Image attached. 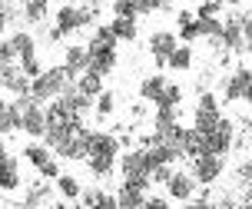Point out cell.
Segmentation results:
<instances>
[{"label": "cell", "mask_w": 252, "mask_h": 209, "mask_svg": "<svg viewBox=\"0 0 252 209\" xmlns=\"http://www.w3.org/2000/svg\"><path fill=\"white\" fill-rule=\"evenodd\" d=\"M143 203H146V189H136V186H123V183H120L116 209H139Z\"/></svg>", "instance_id": "e0dca14e"}, {"label": "cell", "mask_w": 252, "mask_h": 209, "mask_svg": "<svg viewBox=\"0 0 252 209\" xmlns=\"http://www.w3.org/2000/svg\"><path fill=\"white\" fill-rule=\"evenodd\" d=\"M163 186L169 193V199H176V203H192V196H196V179L183 170H173Z\"/></svg>", "instance_id": "8fae6325"}, {"label": "cell", "mask_w": 252, "mask_h": 209, "mask_svg": "<svg viewBox=\"0 0 252 209\" xmlns=\"http://www.w3.org/2000/svg\"><path fill=\"white\" fill-rule=\"evenodd\" d=\"M20 163H17V156H10V153H3L0 156V189L3 193H13V189H20Z\"/></svg>", "instance_id": "5bb4252c"}, {"label": "cell", "mask_w": 252, "mask_h": 209, "mask_svg": "<svg viewBox=\"0 0 252 209\" xmlns=\"http://www.w3.org/2000/svg\"><path fill=\"white\" fill-rule=\"evenodd\" d=\"M110 30H113L116 40H126V43H133L136 40V17H113V24H106Z\"/></svg>", "instance_id": "ffe728a7"}, {"label": "cell", "mask_w": 252, "mask_h": 209, "mask_svg": "<svg viewBox=\"0 0 252 209\" xmlns=\"http://www.w3.org/2000/svg\"><path fill=\"white\" fill-rule=\"evenodd\" d=\"M24 156H27V163H30L33 170H40L47 160H53V149L47 146V143H30V146L24 149Z\"/></svg>", "instance_id": "603a6c76"}, {"label": "cell", "mask_w": 252, "mask_h": 209, "mask_svg": "<svg viewBox=\"0 0 252 209\" xmlns=\"http://www.w3.org/2000/svg\"><path fill=\"white\" fill-rule=\"evenodd\" d=\"M7 24H10V17H7V13L0 10V34H3V30H7Z\"/></svg>", "instance_id": "ab89813d"}, {"label": "cell", "mask_w": 252, "mask_h": 209, "mask_svg": "<svg viewBox=\"0 0 252 209\" xmlns=\"http://www.w3.org/2000/svg\"><path fill=\"white\" fill-rule=\"evenodd\" d=\"M173 3H176V0H163V7H173Z\"/></svg>", "instance_id": "60d3db41"}, {"label": "cell", "mask_w": 252, "mask_h": 209, "mask_svg": "<svg viewBox=\"0 0 252 209\" xmlns=\"http://www.w3.org/2000/svg\"><path fill=\"white\" fill-rule=\"evenodd\" d=\"M189 176L196 179V186H213L222 173H226V156L219 153H199V156H189Z\"/></svg>", "instance_id": "8992f818"}, {"label": "cell", "mask_w": 252, "mask_h": 209, "mask_svg": "<svg viewBox=\"0 0 252 209\" xmlns=\"http://www.w3.org/2000/svg\"><path fill=\"white\" fill-rule=\"evenodd\" d=\"M83 160H87L90 173L96 179H106L116 166V156H120V136L103 133V130H87L83 126Z\"/></svg>", "instance_id": "6da1fadb"}, {"label": "cell", "mask_w": 252, "mask_h": 209, "mask_svg": "<svg viewBox=\"0 0 252 209\" xmlns=\"http://www.w3.org/2000/svg\"><path fill=\"white\" fill-rule=\"evenodd\" d=\"M113 13L116 17H139L136 13V0H113Z\"/></svg>", "instance_id": "1f68e13d"}, {"label": "cell", "mask_w": 252, "mask_h": 209, "mask_svg": "<svg viewBox=\"0 0 252 209\" xmlns=\"http://www.w3.org/2000/svg\"><path fill=\"white\" fill-rule=\"evenodd\" d=\"M0 90H7V93H13V97L30 93V76L20 70V63H7V67H0Z\"/></svg>", "instance_id": "7c38bea8"}, {"label": "cell", "mask_w": 252, "mask_h": 209, "mask_svg": "<svg viewBox=\"0 0 252 209\" xmlns=\"http://www.w3.org/2000/svg\"><path fill=\"white\" fill-rule=\"evenodd\" d=\"M219 116H222L219 100H216L209 90H202V93H199V103H196V113H192V130L206 133V130H213V126L219 123Z\"/></svg>", "instance_id": "30bf717a"}, {"label": "cell", "mask_w": 252, "mask_h": 209, "mask_svg": "<svg viewBox=\"0 0 252 209\" xmlns=\"http://www.w3.org/2000/svg\"><path fill=\"white\" fill-rule=\"evenodd\" d=\"M179 103H183V86H179V83H169V80H166L163 93L156 97V103H153V106H179Z\"/></svg>", "instance_id": "83f0119b"}, {"label": "cell", "mask_w": 252, "mask_h": 209, "mask_svg": "<svg viewBox=\"0 0 252 209\" xmlns=\"http://www.w3.org/2000/svg\"><path fill=\"white\" fill-rule=\"evenodd\" d=\"M196 30H199V37H206V40H219V30H222L219 13H213V17H196Z\"/></svg>", "instance_id": "d4e9b609"}, {"label": "cell", "mask_w": 252, "mask_h": 209, "mask_svg": "<svg viewBox=\"0 0 252 209\" xmlns=\"http://www.w3.org/2000/svg\"><path fill=\"white\" fill-rule=\"evenodd\" d=\"M120 160V176H123V186H136V189H150V160H146V149H126V156H116Z\"/></svg>", "instance_id": "5b68a950"}, {"label": "cell", "mask_w": 252, "mask_h": 209, "mask_svg": "<svg viewBox=\"0 0 252 209\" xmlns=\"http://www.w3.org/2000/svg\"><path fill=\"white\" fill-rule=\"evenodd\" d=\"M17 63H20V70H24L27 76H37L40 70H43V63H40L37 57H27V60H17Z\"/></svg>", "instance_id": "e575fe53"}, {"label": "cell", "mask_w": 252, "mask_h": 209, "mask_svg": "<svg viewBox=\"0 0 252 209\" xmlns=\"http://www.w3.org/2000/svg\"><path fill=\"white\" fill-rule=\"evenodd\" d=\"M27 206H37V203H50V186L47 183H37L30 193H27V199H24Z\"/></svg>", "instance_id": "f546056e"}, {"label": "cell", "mask_w": 252, "mask_h": 209, "mask_svg": "<svg viewBox=\"0 0 252 209\" xmlns=\"http://www.w3.org/2000/svg\"><path fill=\"white\" fill-rule=\"evenodd\" d=\"M10 47H13V53H17V60L37 57V40H33V34H27V30H17V34H13Z\"/></svg>", "instance_id": "ac0fdd59"}, {"label": "cell", "mask_w": 252, "mask_h": 209, "mask_svg": "<svg viewBox=\"0 0 252 209\" xmlns=\"http://www.w3.org/2000/svg\"><path fill=\"white\" fill-rule=\"evenodd\" d=\"M63 67H66V73L76 80V73H83L87 70V47H66L63 50Z\"/></svg>", "instance_id": "2e32d148"}, {"label": "cell", "mask_w": 252, "mask_h": 209, "mask_svg": "<svg viewBox=\"0 0 252 209\" xmlns=\"http://www.w3.org/2000/svg\"><path fill=\"white\" fill-rule=\"evenodd\" d=\"M232 143H236V123L229 116H219V123L202 133V153L226 156V153H232Z\"/></svg>", "instance_id": "52a82bcc"}, {"label": "cell", "mask_w": 252, "mask_h": 209, "mask_svg": "<svg viewBox=\"0 0 252 209\" xmlns=\"http://www.w3.org/2000/svg\"><path fill=\"white\" fill-rule=\"evenodd\" d=\"M222 10V3L219 0H202L199 7H196V17H213V13Z\"/></svg>", "instance_id": "836d02e7"}, {"label": "cell", "mask_w": 252, "mask_h": 209, "mask_svg": "<svg viewBox=\"0 0 252 209\" xmlns=\"http://www.w3.org/2000/svg\"><path fill=\"white\" fill-rule=\"evenodd\" d=\"M179 40L173 30H156V34H150V57L156 67H166V57H169V50L176 47Z\"/></svg>", "instance_id": "4fadbf2b"}, {"label": "cell", "mask_w": 252, "mask_h": 209, "mask_svg": "<svg viewBox=\"0 0 252 209\" xmlns=\"http://www.w3.org/2000/svg\"><path fill=\"white\" fill-rule=\"evenodd\" d=\"M93 100H96V103H93V110H96V116H100V120H106V116L116 110V93H113V90H106V86H103Z\"/></svg>", "instance_id": "484cf974"}, {"label": "cell", "mask_w": 252, "mask_h": 209, "mask_svg": "<svg viewBox=\"0 0 252 209\" xmlns=\"http://www.w3.org/2000/svg\"><path fill=\"white\" fill-rule=\"evenodd\" d=\"M110 3H113V0H110Z\"/></svg>", "instance_id": "b9f144b4"}, {"label": "cell", "mask_w": 252, "mask_h": 209, "mask_svg": "<svg viewBox=\"0 0 252 209\" xmlns=\"http://www.w3.org/2000/svg\"><path fill=\"white\" fill-rule=\"evenodd\" d=\"M20 7H24V17L30 24H40L50 10V0H20Z\"/></svg>", "instance_id": "4316f807"}, {"label": "cell", "mask_w": 252, "mask_h": 209, "mask_svg": "<svg viewBox=\"0 0 252 209\" xmlns=\"http://www.w3.org/2000/svg\"><path fill=\"white\" fill-rule=\"evenodd\" d=\"M73 83V76L66 73V67H47V70H40L37 76H30V97L40 100V103H47V100L60 97L63 86Z\"/></svg>", "instance_id": "277c9868"}, {"label": "cell", "mask_w": 252, "mask_h": 209, "mask_svg": "<svg viewBox=\"0 0 252 209\" xmlns=\"http://www.w3.org/2000/svg\"><path fill=\"white\" fill-rule=\"evenodd\" d=\"M73 86L83 93V97H96L103 90V76H96V73H90V70H83V73H76V80H73Z\"/></svg>", "instance_id": "44dd1931"}, {"label": "cell", "mask_w": 252, "mask_h": 209, "mask_svg": "<svg viewBox=\"0 0 252 209\" xmlns=\"http://www.w3.org/2000/svg\"><path fill=\"white\" fill-rule=\"evenodd\" d=\"M163 10V0H136V13H156Z\"/></svg>", "instance_id": "74e56055"}, {"label": "cell", "mask_w": 252, "mask_h": 209, "mask_svg": "<svg viewBox=\"0 0 252 209\" xmlns=\"http://www.w3.org/2000/svg\"><path fill=\"white\" fill-rule=\"evenodd\" d=\"M80 189H83V186H80V179H76V176H57V193H60L63 199H80Z\"/></svg>", "instance_id": "f1b7e54d"}, {"label": "cell", "mask_w": 252, "mask_h": 209, "mask_svg": "<svg viewBox=\"0 0 252 209\" xmlns=\"http://www.w3.org/2000/svg\"><path fill=\"white\" fill-rule=\"evenodd\" d=\"M90 43H120V40L113 37V30H110L106 24H100L96 30H93V37H90Z\"/></svg>", "instance_id": "d6a6232c"}, {"label": "cell", "mask_w": 252, "mask_h": 209, "mask_svg": "<svg viewBox=\"0 0 252 209\" xmlns=\"http://www.w3.org/2000/svg\"><path fill=\"white\" fill-rule=\"evenodd\" d=\"M166 67L169 70H179V73L189 70L192 67V47L189 43H176V47L169 50V57H166Z\"/></svg>", "instance_id": "d6986e66"}, {"label": "cell", "mask_w": 252, "mask_h": 209, "mask_svg": "<svg viewBox=\"0 0 252 209\" xmlns=\"http://www.w3.org/2000/svg\"><path fill=\"white\" fill-rule=\"evenodd\" d=\"M176 40H183V43H192V40H199V30H196V17L179 24V37H176Z\"/></svg>", "instance_id": "4dcf8cb0"}, {"label": "cell", "mask_w": 252, "mask_h": 209, "mask_svg": "<svg viewBox=\"0 0 252 209\" xmlns=\"http://www.w3.org/2000/svg\"><path fill=\"white\" fill-rule=\"evenodd\" d=\"M249 86H252L249 63L242 60L239 67L226 76V83H222V100H226V103H246V100H249Z\"/></svg>", "instance_id": "ba28073f"}, {"label": "cell", "mask_w": 252, "mask_h": 209, "mask_svg": "<svg viewBox=\"0 0 252 209\" xmlns=\"http://www.w3.org/2000/svg\"><path fill=\"white\" fill-rule=\"evenodd\" d=\"M163 86H166V76L163 73H153V76H146V80L139 83V97L146 100V103H156V97L163 93Z\"/></svg>", "instance_id": "7402d4cb"}, {"label": "cell", "mask_w": 252, "mask_h": 209, "mask_svg": "<svg viewBox=\"0 0 252 209\" xmlns=\"http://www.w3.org/2000/svg\"><path fill=\"white\" fill-rule=\"evenodd\" d=\"M37 173L43 176V179H57V176H60V163H57V160H47Z\"/></svg>", "instance_id": "8d00e7d4"}, {"label": "cell", "mask_w": 252, "mask_h": 209, "mask_svg": "<svg viewBox=\"0 0 252 209\" xmlns=\"http://www.w3.org/2000/svg\"><path fill=\"white\" fill-rule=\"evenodd\" d=\"M143 206H146V209H166V206H169V199H166V196H146Z\"/></svg>", "instance_id": "f35d334b"}, {"label": "cell", "mask_w": 252, "mask_h": 209, "mask_svg": "<svg viewBox=\"0 0 252 209\" xmlns=\"http://www.w3.org/2000/svg\"><path fill=\"white\" fill-rule=\"evenodd\" d=\"M116 67V43H87V70L96 76L113 73Z\"/></svg>", "instance_id": "9c48e42d"}, {"label": "cell", "mask_w": 252, "mask_h": 209, "mask_svg": "<svg viewBox=\"0 0 252 209\" xmlns=\"http://www.w3.org/2000/svg\"><path fill=\"white\" fill-rule=\"evenodd\" d=\"M20 130V110L13 106V100H0V136H10Z\"/></svg>", "instance_id": "9a60e30c"}, {"label": "cell", "mask_w": 252, "mask_h": 209, "mask_svg": "<svg viewBox=\"0 0 252 209\" xmlns=\"http://www.w3.org/2000/svg\"><path fill=\"white\" fill-rule=\"evenodd\" d=\"M7 63H17V53H13L10 40H0V67H7Z\"/></svg>", "instance_id": "d590c367"}, {"label": "cell", "mask_w": 252, "mask_h": 209, "mask_svg": "<svg viewBox=\"0 0 252 209\" xmlns=\"http://www.w3.org/2000/svg\"><path fill=\"white\" fill-rule=\"evenodd\" d=\"M80 199H83V206H103V209H116V196L110 193H103V189H80Z\"/></svg>", "instance_id": "cb8c5ba5"}, {"label": "cell", "mask_w": 252, "mask_h": 209, "mask_svg": "<svg viewBox=\"0 0 252 209\" xmlns=\"http://www.w3.org/2000/svg\"><path fill=\"white\" fill-rule=\"evenodd\" d=\"M216 43L246 60V53H249V10H246V7L232 10L226 20H222V30H219V40H216Z\"/></svg>", "instance_id": "7a4b0ae2"}, {"label": "cell", "mask_w": 252, "mask_h": 209, "mask_svg": "<svg viewBox=\"0 0 252 209\" xmlns=\"http://www.w3.org/2000/svg\"><path fill=\"white\" fill-rule=\"evenodd\" d=\"M93 17H96L93 7H76L73 0H66L63 7H57V24L50 30V40H63V37H70V34H76V30L90 27Z\"/></svg>", "instance_id": "3957f363"}]
</instances>
